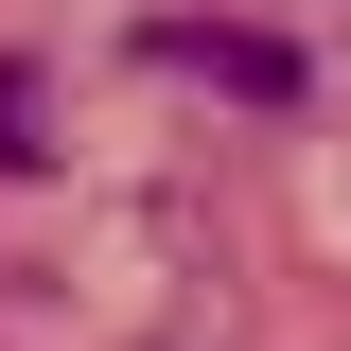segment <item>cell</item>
Wrapping results in <instances>:
<instances>
[{
	"label": "cell",
	"instance_id": "1",
	"mask_svg": "<svg viewBox=\"0 0 351 351\" xmlns=\"http://www.w3.org/2000/svg\"><path fill=\"white\" fill-rule=\"evenodd\" d=\"M158 71H211V88H246V106H299V53L281 36H211V18H158Z\"/></svg>",
	"mask_w": 351,
	"mask_h": 351
},
{
	"label": "cell",
	"instance_id": "2",
	"mask_svg": "<svg viewBox=\"0 0 351 351\" xmlns=\"http://www.w3.org/2000/svg\"><path fill=\"white\" fill-rule=\"evenodd\" d=\"M0 158H18V176L53 158V141H36V71H0Z\"/></svg>",
	"mask_w": 351,
	"mask_h": 351
}]
</instances>
